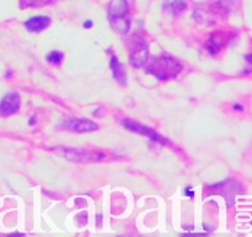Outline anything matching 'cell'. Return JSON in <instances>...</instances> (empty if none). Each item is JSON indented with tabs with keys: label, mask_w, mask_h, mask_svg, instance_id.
<instances>
[{
	"label": "cell",
	"mask_w": 252,
	"mask_h": 237,
	"mask_svg": "<svg viewBox=\"0 0 252 237\" xmlns=\"http://www.w3.org/2000/svg\"><path fill=\"white\" fill-rule=\"evenodd\" d=\"M182 71V64L179 59L170 54H160L152 59L147 67V72L159 80H169L176 78Z\"/></svg>",
	"instance_id": "6da1fadb"
},
{
	"label": "cell",
	"mask_w": 252,
	"mask_h": 237,
	"mask_svg": "<svg viewBox=\"0 0 252 237\" xmlns=\"http://www.w3.org/2000/svg\"><path fill=\"white\" fill-rule=\"evenodd\" d=\"M108 21L115 32L128 34L130 29V16L127 0H111L108 4Z\"/></svg>",
	"instance_id": "7a4b0ae2"
},
{
	"label": "cell",
	"mask_w": 252,
	"mask_h": 237,
	"mask_svg": "<svg viewBox=\"0 0 252 237\" xmlns=\"http://www.w3.org/2000/svg\"><path fill=\"white\" fill-rule=\"evenodd\" d=\"M129 62L134 68H142L149 57V46L139 35H134L129 40Z\"/></svg>",
	"instance_id": "3957f363"
},
{
	"label": "cell",
	"mask_w": 252,
	"mask_h": 237,
	"mask_svg": "<svg viewBox=\"0 0 252 237\" xmlns=\"http://www.w3.org/2000/svg\"><path fill=\"white\" fill-rule=\"evenodd\" d=\"M57 152L63 156V157L75 160V162H95V160H100L105 157L102 153L91 152V151L83 150V148L58 147Z\"/></svg>",
	"instance_id": "277c9868"
},
{
	"label": "cell",
	"mask_w": 252,
	"mask_h": 237,
	"mask_svg": "<svg viewBox=\"0 0 252 237\" xmlns=\"http://www.w3.org/2000/svg\"><path fill=\"white\" fill-rule=\"evenodd\" d=\"M122 125L125 126L127 130L132 131V132H135V133H139V135L147 136V137H149L150 140L155 141V142H159L164 146L170 145V142L167 141V138L162 137L161 135H159L158 132H155L154 128L149 127V126L143 125V123L132 120V118H125V120H122Z\"/></svg>",
	"instance_id": "5b68a950"
},
{
	"label": "cell",
	"mask_w": 252,
	"mask_h": 237,
	"mask_svg": "<svg viewBox=\"0 0 252 237\" xmlns=\"http://www.w3.org/2000/svg\"><path fill=\"white\" fill-rule=\"evenodd\" d=\"M65 130L73 131V132H94L98 130V125L94 121L88 120V118H66L62 122Z\"/></svg>",
	"instance_id": "8992f818"
},
{
	"label": "cell",
	"mask_w": 252,
	"mask_h": 237,
	"mask_svg": "<svg viewBox=\"0 0 252 237\" xmlns=\"http://www.w3.org/2000/svg\"><path fill=\"white\" fill-rule=\"evenodd\" d=\"M20 104H21V100H20L19 93L12 91V93L6 94L0 101V116L7 118L16 114L20 109Z\"/></svg>",
	"instance_id": "52a82bcc"
},
{
	"label": "cell",
	"mask_w": 252,
	"mask_h": 237,
	"mask_svg": "<svg viewBox=\"0 0 252 237\" xmlns=\"http://www.w3.org/2000/svg\"><path fill=\"white\" fill-rule=\"evenodd\" d=\"M49 24H51V19L48 16L39 15V16H33L27 20L25 22V27L29 32H41L46 30Z\"/></svg>",
	"instance_id": "ba28073f"
},
{
	"label": "cell",
	"mask_w": 252,
	"mask_h": 237,
	"mask_svg": "<svg viewBox=\"0 0 252 237\" xmlns=\"http://www.w3.org/2000/svg\"><path fill=\"white\" fill-rule=\"evenodd\" d=\"M110 67L115 80L117 81L118 84H121V85H126V83H127V80H126V79H127V73H126L125 64L121 63L117 59V57L112 56L110 61Z\"/></svg>",
	"instance_id": "9c48e42d"
},
{
	"label": "cell",
	"mask_w": 252,
	"mask_h": 237,
	"mask_svg": "<svg viewBox=\"0 0 252 237\" xmlns=\"http://www.w3.org/2000/svg\"><path fill=\"white\" fill-rule=\"evenodd\" d=\"M165 7H166L167 11L171 12L172 15H179L186 9V2H185L184 0H174V1L171 2H167V4L165 5Z\"/></svg>",
	"instance_id": "30bf717a"
},
{
	"label": "cell",
	"mask_w": 252,
	"mask_h": 237,
	"mask_svg": "<svg viewBox=\"0 0 252 237\" xmlns=\"http://www.w3.org/2000/svg\"><path fill=\"white\" fill-rule=\"evenodd\" d=\"M62 59H63V53L59 51H52L47 56V61L52 64H59L62 62Z\"/></svg>",
	"instance_id": "8fae6325"
},
{
	"label": "cell",
	"mask_w": 252,
	"mask_h": 237,
	"mask_svg": "<svg viewBox=\"0 0 252 237\" xmlns=\"http://www.w3.org/2000/svg\"><path fill=\"white\" fill-rule=\"evenodd\" d=\"M91 26H93V21H90V20H88L86 22H84V27H85V29H90Z\"/></svg>",
	"instance_id": "7c38bea8"
},
{
	"label": "cell",
	"mask_w": 252,
	"mask_h": 237,
	"mask_svg": "<svg viewBox=\"0 0 252 237\" xmlns=\"http://www.w3.org/2000/svg\"><path fill=\"white\" fill-rule=\"evenodd\" d=\"M235 108H236V110H241V106H239V105H236V106H235Z\"/></svg>",
	"instance_id": "4fadbf2b"
}]
</instances>
